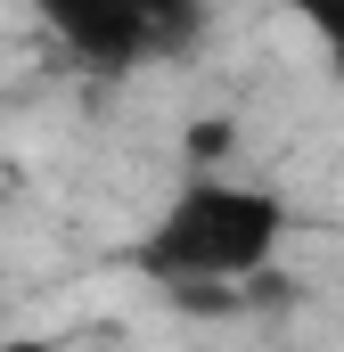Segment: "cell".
<instances>
[{
  "mask_svg": "<svg viewBox=\"0 0 344 352\" xmlns=\"http://www.w3.org/2000/svg\"><path fill=\"white\" fill-rule=\"evenodd\" d=\"M287 238V205L270 188L246 180H189L156 213V230L140 238L131 263L148 270L156 287H230V278H255Z\"/></svg>",
  "mask_w": 344,
  "mask_h": 352,
  "instance_id": "cell-1",
  "label": "cell"
},
{
  "mask_svg": "<svg viewBox=\"0 0 344 352\" xmlns=\"http://www.w3.org/2000/svg\"><path fill=\"white\" fill-rule=\"evenodd\" d=\"M83 66L131 74L148 58H180L205 33V0H25Z\"/></svg>",
  "mask_w": 344,
  "mask_h": 352,
  "instance_id": "cell-2",
  "label": "cell"
},
{
  "mask_svg": "<svg viewBox=\"0 0 344 352\" xmlns=\"http://www.w3.org/2000/svg\"><path fill=\"white\" fill-rule=\"evenodd\" d=\"M295 8H303V25L328 41V58L344 66V0H295Z\"/></svg>",
  "mask_w": 344,
  "mask_h": 352,
  "instance_id": "cell-3",
  "label": "cell"
}]
</instances>
